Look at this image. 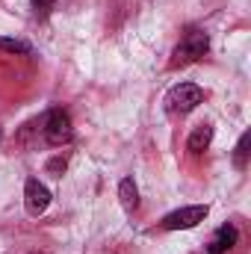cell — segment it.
I'll list each match as a JSON object with an SVG mask.
<instances>
[{"mask_svg":"<svg viewBox=\"0 0 251 254\" xmlns=\"http://www.w3.org/2000/svg\"><path fill=\"white\" fill-rule=\"evenodd\" d=\"M210 142H213V125H198L192 133H189L187 148L192 151V154H204V151L210 148Z\"/></svg>","mask_w":251,"mask_h":254,"instance_id":"52a82bcc","label":"cell"},{"mask_svg":"<svg viewBox=\"0 0 251 254\" xmlns=\"http://www.w3.org/2000/svg\"><path fill=\"white\" fill-rule=\"evenodd\" d=\"M201 101H204V92H201L195 83H178V86L166 95V107H169V113H181V116L192 113Z\"/></svg>","mask_w":251,"mask_h":254,"instance_id":"7a4b0ae2","label":"cell"},{"mask_svg":"<svg viewBox=\"0 0 251 254\" xmlns=\"http://www.w3.org/2000/svg\"><path fill=\"white\" fill-rule=\"evenodd\" d=\"M0 51H6V54H30V45L21 42V39H3L0 36Z\"/></svg>","mask_w":251,"mask_h":254,"instance_id":"30bf717a","label":"cell"},{"mask_svg":"<svg viewBox=\"0 0 251 254\" xmlns=\"http://www.w3.org/2000/svg\"><path fill=\"white\" fill-rule=\"evenodd\" d=\"M119 198H122V207H125L127 213H133V210L139 207V190H136L133 178H125V181L119 184Z\"/></svg>","mask_w":251,"mask_h":254,"instance_id":"ba28073f","label":"cell"},{"mask_svg":"<svg viewBox=\"0 0 251 254\" xmlns=\"http://www.w3.org/2000/svg\"><path fill=\"white\" fill-rule=\"evenodd\" d=\"M0 142H3V127H0Z\"/></svg>","mask_w":251,"mask_h":254,"instance_id":"4fadbf2b","label":"cell"},{"mask_svg":"<svg viewBox=\"0 0 251 254\" xmlns=\"http://www.w3.org/2000/svg\"><path fill=\"white\" fill-rule=\"evenodd\" d=\"M237 240H240V231H237L234 225H222V228H216V234L210 237V243H207V254L231 252V249L237 246Z\"/></svg>","mask_w":251,"mask_h":254,"instance_id":"8992f818","label":"cell"},{"mask_svg":"<svg viewBox=\"0 0 251 254\" xmlns=\"http://www.w3.org/2000/svg\"><path fill=\"white\" fill-rule=\"evenodd\" d=\"M207 213H210V207H207V204L181 207V210H175V213H169V216L163 219V228H166V231H189V228L201 225V222L207 219Z\"/></svg>","mask_w":251,"mask_h":254,"instance_id":"277c9868","label":"cell"},{"mask_svg":"<svg viewBox=\"0 0 251 254\" xmlns=\"http://www.w3.org/2000/svg\"><path fill=\"white\" fill-rule=\"evenodd\" d=\"M65 166H68V160H65V157H54V160L48 163V172H51L54 178H60V175L65 172Z\"/></svg>","mask_w":251,"mask_h":254,"instance_id":"8fae6325","label":"cell"},{"mask_svg":"<svg viewBox=\"0 0 251 254\" xmlns=\"http://www.w3.org/2000/svg\"><path fill=\"white\" fill-rule=\"evenodd\" d=\"M24 207H27L30 216H42L51 207V190L45 184H39L36 178H30L24 184Z\"/></svg>","mask_w":251,"mask_h":254,"instance_id":"5b68a950","label":"cell"},{"mask_svg":"<svg viewBox=\"0 0 251 254\" xmlns=\"http://www.w3.org/2000/svg\"><path fill=\"white\" fill-rule=\"evenodd\" d=\"M249 148H251V133L246 130V133L240 136V142H237V151H234V166H237L240 172L249 166V154H251Z\"/></svg>","mask_w":251,"mask_h":254,"instance_id":"9c48e42d","label":"cell"},{"mask_svg":"<svg viewBox=\"0 0 251 254\" xmlns=\"http://www.w3.org/2000/svg\"><path fill=\"white\" fill-rule=\"evenodd\" d=\"M74 136V127H71V116L65 113L63 107H54L48 116H45V139L51 145H68Z\"/></svg>","mask_w":251,"mask_h":254,"instance_id":"3957f363","label":"cell"},{"mask_svg":"<svg viewBox=\"0 0 251 254\" xmlns=\"http://www.w3.org/2000/svg\"><path fill=\"white\" fill-rule=\"evenodd\" d=\"M207 51H210V36H207L204 30H189L187 36L181 39V45L175 48V57H172V68L195 63V60H201V57H204Z\"/></svg>","mask_w":251,"mask_h":254,"instance_id":"6da1fadb","label":"cell"},{"mask_svg":"<svg viewBox=\"0 0 251 254\" xmlns=\"http://www.w3.org/2000/svg\"><path fill=\"white\" fill-rule=\"evenodd\" d=\"M54 3L57 0H33V9H36V15H48L54 9Z\"/></svg>","mask_w":251,"mask_h":254,"instance_id":"7c38bea8","label":"cell"}]
</instances>
